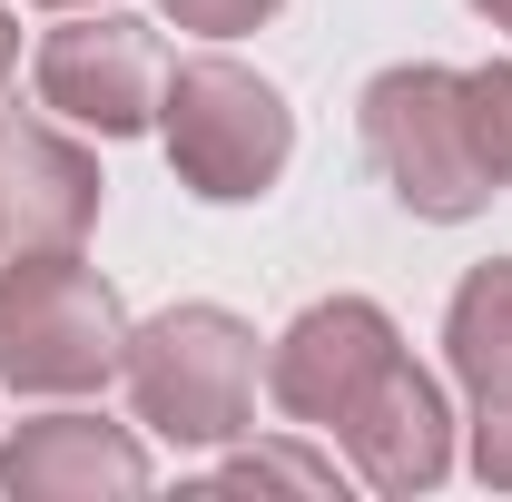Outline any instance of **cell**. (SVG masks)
<instances>
[{"label":"cell","mask_w":512,"mask_h":502,"mask_svg":"<svg viewBox=\"0 0 512 502\" xmlns=\"http://www.w3.org/2000/svg\"><path fill=\"white\" fill-rule=\"evenodd\" d=\"M128 365V306L69 247H30L0 266V384L20 394H99Z\"/></svg>","instance_id":"obj_1"},{"label":"cell","mask_w":512,"mask_h":502,"mask_svg":"<svg viewBox=\"0 0 512 502\" xmlns=\"http://www.w3.org/2000/svg\"><path fill=\"white\" fill-rule=\"evenodd\" d=\"M365 158H375L384 188L404 197L414 217H434V227L483 217V197H493L463 69H434V60H404L365 89Z\"/></svg>","instance_id":"obj_2"},{"label":"cell","mask_w":512,"mask_h":502,"mask_svg":"<svg viewBox=\"0 0 512 502\" xmlns=\"http://www.w3.org/2000/svg\"><path fill=\"white\" fill-rule=\"evenodd\" d=\"M158 138H168V168L178 188L207 197V207H247L286 178V148H296V119L286 99L237 60H188L168 69L158 89Z\"/></svg>","instance_id":"obj_3"},{"label":"cell","mask_w":512,"mask_h":502,"mask_svg":"<svg viewBox=\"0 0 512 502\" xmlns=\"http://www.w3.org/2000/svg\"><path fill=\"white\" fill-rule=\"evenodd\" d=\"M128 404L168 443H237L256 414V335L227 306H168L128 325Z\"/></svg>","instance_id":"obj_4"},{"label":"cell","mask_w":512,"mask_h":502,"mask_svg":"<svg viewBox=\"0 0 512 502\" xmlns=\"http://www.w3.org/2000/svg\"><path fill=\"white\" fill-rule=\"evenodd\" d=\"M158 89H168V60L148 40V20H69L40 40V99L60 109L69 128H99V138H138L158 128Z\"/></svg>","instance_id":"obj_5"},{"label":"cell","mask_w":512,"mask_h":502,"mask_svg":"<svg viewBox=\"0 0 512 502\" xmlns=\"http://www.w3.org/2000/svg\"><path fill=\"white\" fill-rule=\"evenodd\" d=\"M404 345H394V315L375 306V296H325V306H306L286 335H276V355H266V394L296 414V424H345L355 414V394L394 365Z\"/></svg>","instance_id":"obj_6"},{"label":"cell","mask_w":512,"mask_h":502,"mask_svg":"<svg viewBox=\"0 0 512 502\" xmlns=\"http://www.w3.org/2000/svg\"><path fill=\"white\" fill-rule=\"evenodd\" d=\"M99 158L60 138L50 119H0V247H79L89 217H99Z\"/></svg>","instance_id":"obj_7"},{"label":"cell","mask_w":512,"mask_h":502,"mask_svg":"<svg viewBox=\"0 0 512 502\" xmlns=\"http://www.w3.org/2000/svg\"><path fill=\"white\" fill-rule=\"evenodd\" d=\"M335 434H345L355 473H365L375 493H434L453 473V414H444V394H434V375L404 365V355L355 394V414H345Z\"/></svg>","instance_id":"obj_8"},{"label":"cell","mask_w":512,"mask_h":502,"mask_svg":"<svg viewBox=\"0 0 512 502\" xmlns=\"http://www.w3.org/2000/svg\"><path fill=\"white\" fill-rule=\"evenodd\" d=\"M0 483L20 502H99V493L128 502L148 493V453H138V434L99 424V414H40L0 443Z\"/></svg>","instance_id":"obj_9"},{"label":"cell","mask_w":512,"mask_h":502,"mask_svg":"<svg viewBox=\"0 0 512 502\" xmlns=\"http://www.w3.org/2000/svg\"><path fill=\"white\" fill-rule=\"evenodd\" d=\"M444 355L463 394H512V256L473 266L444 306Z\"/></svg>","instance_id":"obj_10"},{"label":"cell","mask_w":512,"mask_h":502,"mask_svg":"<svg viewBox=\"0 0 512 502\" xmlns=\"http://www.w3.org/2000/svg\"><path fill=\"white\" fill-rule=\"evenodd\" d=\"M217 493H335V463L296 443H256L237 463H217Z\"/></svg>","instance_id":"obj_11"},{"label":"cell","mask_w":512,"mask_h":502,"mask_svg":"<svg viewBox=\"0 0 512 502\" xmlns=\"http://www.w3.org/2000/svg\"><path fill=\"white\" fill-rule=\"evenodd\" d=\"M463 99H473V138H483V168H493V188H512V60L463 69Z\"/></svg>","instance_id":"obj_12"},{"label":"cell","mask_w":512,"mask_h":502,"mask_svg":"<svg viewBox=\"0 0 512 502\" xmlns=\"http://www.w3.org/2000/svg\"><path fill=\"white\" fill-rule=\"evenodd\" d=\"M473 473L512 493V394H473Z\"/></svg>","instance_id":"obj_13"},{"label":"cell","mask_w":512,"mask_h":502,"mask_svg":"<svg viewBox=\"0 0 512 502\" xmlns=\"http://www.w3.org/2000/svg\"><path fill=\"white\" fill-rule=\"evenodd\" d=\"M178 30H207V40H237V30H256V20H276V0H158Z\"/></svg>","instance_id":"obj_14"},{"label":"cell","mask_w":512,"mask_h":502,"mask_svg":"<svg viewBox=\"0 0 512 502\" xmlns=\"http://www.w3.org/2000/svg\"><path fill=\"white\" fill-rule=\"evenodd\" d=\"M10 69H20V20L0 10V89H10Z\"/></svg>","instance_id":"obj_15"},{"label":"cell","mask_w":512,"mask_h":502,"mask_svg":"<svg viewBox=\"0 0 512 502\" xmlns=\"http://www.w3.org/2000/svg\"><path fill=\"white\" fill-rule=\"evenodd\" d=\"M473 10H483V20H493V30H512V0H473Z\"/></svg>","instance_id":"obj_16"},{"label":"cell","mask_w":512,"mask_h":502,"mask_svg":"<svg viewBox=\"0 0 512 502\" xmlns=\"http://www.w3.org/2000/svg\"><path fill=\"white\" fill-rule=\"evenodd\" d=\"M50 10H89V0H50Z\"/></svg>","instance_id":"obj_17"}]
</instances>
